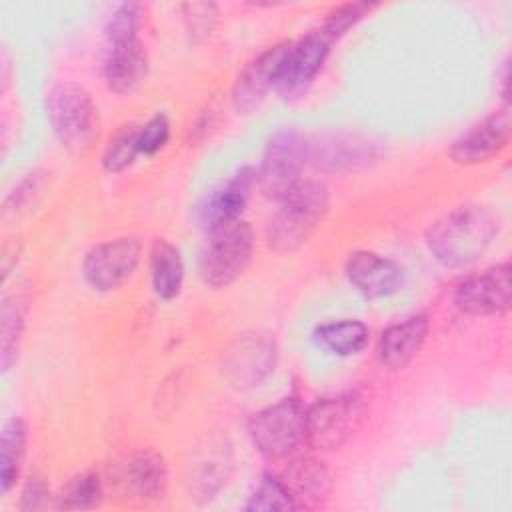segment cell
<instances>
[{
    "label": "cell",
    "instance_id": "obj_25",
    "mask_svg": "<svg viewBox=\"0 0 512 512\" xmlns=\"http://www.w3.org/2000/svg\"><path fill=\"white\" fill-rule=\"evenodd\" d=\"M140 156L138 150V126L126 124L122 126L106 144L102 152V168L110 174H118L134 164Z\"/></svg>",
    "mask_w": 512,
    "mask_h": 512
},
{
    "label": "cell",
    "instance_id": "obj_20",
    "mask_svg": "<svg viewBox=\"0 0 512 512\" xmlns=\"http://www.w3.org/2000/svg\"><path fill=\"white\" fill-rule=\"evenodd\" d=\"M284 484L292 492L296 504H320L330 494V474L322 462L314 458H298L288 464Z\"/></svg>",
    "mask_w": 512,
    "mask_h": 512
},
{
    "label": "cell",
    "instance_id": "obj_14",
    "mask_svg": "<svg viewBox=\"0 0 512 512\" xmlns=\"http://www.w3.org/2000/svg\"><path fill=\"white\" fill-rule=\"evenodd\" d=\"M510 142V112L508 108H500L486 116L482 122L474 124L470 130L460 134L450 150L448 156L456 164H480L496 154H500Z\"/></svg>",
    "mask_w": 512,
    "mask_h": 512
},
{
    "label": "cell",
    "instance_id": "obj_22",
    "mask_svg": "<svg viewBox=\"0 0 512 512\" xmlns=\"http://www.w3.org/2000/svg\"><path fill=\"white\" fill-rule=\"evenodd\" d=\"M314 342L318 348L334 354V356H356L360 354L370 340V330L364 322L360 320H334V322H324L316 326L312 334Z\"/></svg>",
    "mask_w": 512,
    "mask_h": 512
},
{
    "label": "cell",
    "instance_id": "obj_9",
    "mask_svg": "<svg viewBox=\"0 0 512 512\" xmlns=\"http://www.w3.org/2000/svg\"><path fill=\"white\" fill-rule=\"evenodd\" d=\"M276 364V344L268 334L248 332L234 340L224 354L222 372L238 388H252L264 382Z\"/></svg>",
    "mask_w": 512,
    "mask_h": 512
},
{
    "label": "cell",
    "instance_id": "obj_26",
    "mask_svg": "<svg viewBox=\"0 0 512 512\" xmlns=\"http://www.w3.org/2000/svg\"><path fill=\"white\" fill-rule=\"evenodd\" d=\"M102 500V482L96 472H82L74 476L62 494L58 496V506L64 510H88L96 508Z\"/></svg>",
    "mask_w": 512,
    "mask_h": 512
},
{
    "label": "cell",
    "instance_id": "obj_19",
    "mask_svg": "<svg viewBox=\"0 0 512 512\" xmlns=\"http://www.w3.org/2000/svg\"><path fill=\"white\" fill-rule=\"evenodd\" d=\"M148 72V56L140 40L108 44L104 58L106 86L116 94H128L136 90Z\"/></svg>",
    "mask_w": 512,
    "mask_h": 512
},
{
    "label": "cell",
    "instance_id": "obj_24",
    "mask_svg": "<svg viewBox=\"0 0 512 512\" xmlns=\"http://www.w3.org/2000/svg\"><path fill=\"white\" fill-rule=\"evenodd\" d=\"M24 318H26V300L22 296L8 294L4 296L2 304V342H0V356H2V370H10L18 356V344L24 330Z\"/></svg>",
    "mask_w": 512,
    "mask_h": 512
},
{
    "label": "cell",
    "instance_id": "obj_7",
    "mask_svg": "<svg viewBox=\"0 0 512 512\" xmlns=\"http://www.w3.org/2000/svg\"><path fill=\"white\" fill-rule=\"evenodd\" d=\"M140 250V242L134 236H120L94 246L82 262L86 284L98 292L116 290L134 274Z\"/></svg>",
    "mask_w": 512,
    "mask_h": 512
},
{
    "label": "cell",
    "instance_id": "obj_18",
    "mask_svg": "<svg viewBox=\"0 0 512 512\" xmlns=\"http://www.w3.org/2000/svg\"><path fill=\"white\" fill-rule=\"evenodd\" d=\"M430 330V318L426 314H414L400 322L390 324L378 340V358L384 366L398 370L414 360L426 342Z\"/></svg>",
    "mask_w": 512,
    "mask_h": 512
},
{
    "label": "cell",
    "instance_id": "obj_21",
    "mask_svg": "<svg viewBox=\"0 0 512 512\" xmlns=\"http://www.w3.org/2000/svg\"><path fill=\"white\" fill-rule=\"evenodd\" d=\"M150 282L160 300H174L184 284V262L180 250L168 240H156L150 250Z\"/></svg>",
    "mask_w": 512,
    "mask_h": 512
},
{
    "label": "cell",
    "instance_id": "obj_5",
    "mask_svg": "<svg viewBox=\"0 0 512 512\" xmlns=\"http://www.w3.org/2000/svg\"><path fill=\"white\" fill-rule=\"evenodd\" d=\"M304 416L306 410L298 398H282L252 414L248 420L250 438L264 456L286 458L306 440Z\"/></svg>",
    "mask_w": 512,
    "mask_h": 512
},
{
    "label": "cell",
    "instance_id": "obj_31",
    "mask_svg": "<svg viewBox=\"0 0 512 512\" xmlns=\"http://www.w3.org/2000/svg\"><path fill=\"white\" fill-rule=\"evenodd\" d=\"M170 138V120L166 114L158 112L138 126V150L144 156L158 154Z\"/></svg>",
    "mask_w": 512,
    "mask_h": 512
},
{
    "label": "cell",
    "instance_id": "obj_15",
    "mask_svg": "<svg viewBox=\"0 0 512 512\" xmlns=\"http://www.w3.org/2000/svg\"><path fill=\"white\" fill-rule=\"evenodd\" d=\"M168 482L164 458L154 450H138L126 456L114 474V486L128 500L150 502L162 498Z\"/></svg>",
    "mask_w": 512,
    "mask_h": 512
},
{
    "label": "cell",
    "instance_id": "obj_11",
    "mask_svg": "<svg viewBox=\"0 0 512 512\" xmlns=\"http://www.w3.org/2000/svg\"><path fill=\"white\" fill-rule=\"evenodd\" d=\"M510 264H496L458 284L454 304L470 316H500L510 308Z\"/></svg>",
    "mask_w": 512,
    "mask_h": 512
},
{
    "label": "cell",
    "instance_id": "obj_27",
    "mask_svg": "<svg viewBox=\"0 0 512 512\" xmlns=\"http://www.w3.org/2000/svg\"><path fill=\"white\" fill-rule=\"evenodd\" d=\"M298 508L292 492L282 478L264 474L246 502V510H294Z\"/></svg>",
    "mask_w": 512,
    "mask_h": 512
},
{
    "label": "cell",
    "instance_id": "obj_28",
    "mask_svg": "<svg viewBox=\"0 0 512 512\" xmlns=\"http://www.w3.org/2000/svg\"><path fill=\"white\" fill-rule=\"evenodd\" d=\"M142 12L144 6L138 2H122L118 4L104 26L108 44H120V42H132L138 40V30L142 24Z\"/></svg>",
    "mask_w": 512,
    "mask_h": 512
},
{
    "label": "cell",
    "instance_id": "obj_29",
    "mask_svg": "<svg viewBox=\"0 0 512 512\" xmlns=\"http://www.w3.org/2000/svg\"><path fill=\"white\" fill-rule=\"evenodd\" d=\"M374 8L376 4H368V2H350V4L336 6L334 10L328 12L320 30L334 42L340 36H344L354 24H358Z\"/></svg>",
    "mask_w": 512,
    "mask_h": 512
},
{
    "label": "cell",
    "instance_id": "obj_16",
    "mask_svg": "<svg viewBox=\"0 0 512 512\" xmlns=\"http://www.w3.org/2000/svg\"><path fill=\"white\" fill-rule=\"evenodd\" d=\"M348 282L368 300L396 294L404 282V270L392 258L370 250H356L346 260Z\"/></svg>",
    "mask_w": 512,
    "mask_h": 512
},
{
    "label": "cell",
    "instance_id": "obj_3",
    "mask_svg": "<svg viewBox=\"0 0 512 512\" xmlns=\"http://www.w3.org/2000/svg\"><path fill=\"white\" fill-rule=\"evenodd\" d=\"M254 232L248 222L234 220L208 232V240L200 252L198 274L210 288L232 284L252 260Z\"/></svg>",
    "mask_w": 512,
    "mask_h": 512
},
{
    "label": "cell",
    "instance_id": "obj_10",
    "mask_svg": "<svg viewBox=\"0 0 512 512\" xmlns=\"http://www.w3.org/2000/svg\"><path fill=\"white\" fill-rule=\"evenodd\" d=\"M330 46L332 40L322 30H314L298 42H290L276 82L278 94L284 98H298L304 94L322 70L330 54Z\"/></svg>",
    "mask_w": 512,
    "mask_h": 512
},
{
    "label": "cell",
    "instance_id": "obj_13",
    "mask_svg": "<svg viewBox=\"0 0 512 512\" xmlns=\"http://www.w3.org/2000/svg\"><path fill=\"white\" fill-rule=\"evenodd\" d=\"M376 158V146L356 134H318L308 138V162L320 172H352Z\"/></svg>",
    "mask_w": 512,
    "mask_h": 512
},
{
    "label": "cell",
    "instance_id": "obj_23",
    "mask_svg": "<svg viewBox=\"0 0 512 512\" xmlns=\"http://www.w3.org/2000/svg\"><path fill=\"white\" fill-rule=\"evenodd\" d=\"M26 452V424L22 418L12 416L2 426L0 438V488L2 494L10 492L16 484Z\"/></svg>",
    "mask_w": 512,
    "mask_h": 512
},
{
    "label": "cell",
    "instance_id": "obj_2",
    "mask_svg": "<svg viewBox=\"0 0 512 512\" xmlns=\"http://www.w3.org/2000/svg\"><path fill=\"white\" fill-rule=\"evenodd\" d=\"M328 212V188L320 180H300L268 222V246L280 254L298 250Z\"/></svg>",
    "mask_w": 512,
    "mask_h": 512
},
{
    "label": "cell",
    "instance_id": "obj_4",
    "mask_svg": "<svg viewBox=\"0 0 512 512\" xmlns=\"http://www.w3.org/2000/svg\"><path fill=\"white\" fill-rule=\"evenodd\" d=\"M50 126L68 150H80L90 144L98 130V114L90 94L76 82H58L48 92Z\"/></svg>",
    "mask_w": 512,
    "mask_h": 512
},
{
    "label": "cell",
    "instance_id": "obj_1",
    "mask_svg": "<svg viewBox=\"0 0 512 512\" xmlns=\"http://www.w3.org/2000/svg\"><path fill=\"white\" fill-rule=\"evenodd\" d=\"M498 218L484 206H460L438 218L426 230L430 254L446 268L476 262L494 242Z\"/></svg>",
    "mask_w": 512,
    "mask_h": 512
},
{
    "label": "cell",
    "instance_id": "obj_32",
    "mask_svg": "<svg viewBox=\"0 0 512 512\" xmlns=\"http://www.w3.org/2000/svg\"><path fill=\"white\" fill-rule=\"evenodd\" d=\"M48 486L44 484L42 478H30L24 492H22V502L20 508L22 510H38L44 508L48 504Z\"/></svg>",
    "mask_w": 512,
    "mask_h": 512
},
{
    "label": "cell",
    "instance_id": "obj_6",
    "mask_svg": "<svg viewBox=\"0 0 512 512\" xmlns=\"http://www.w3.org/2000/svg\"><path fill=\"white\" fill-rule=\"evenodd\" d=\"M304 164H308V138L296 130H280L266 144L256 182L264 196L280 202L302 180Z\"/></svg>",
    "mask_w": 512,
    "mask_h": 512
},
{
    "label": "cell",
    "instance_id": "obj_17",
    "mask_svg": "<svg viewBox=\"0 0 512 512\" xmlns=\"http://www.w3.org/2000/svg\"><path fill=\"white\" fill-rule=\"evenodd\" d=\"M256 184V172L252 168H240L220 188H216L200 206V224L210 232L222 224L240 220L250 192Z\"/></svg>",
    "mask_w": 512,
    "mask_h": 512
},
{
    "label": "cell",
    "instance_id": "obj_30",
    "mask_svg": "<svg viewBox=\"0 0 512 512\" xmlns=\"http://www.w3.org/2000/svg\"><path fill=\"white\" fill-rule=\"evenodd\" d=\"M186 32L194 42L206 40L214 30L218 8L212 2H188L182 6Z\"/></svg>",
    "mask_w": 512,
    "mask_h": 512
},
{
    "label": "cell",
    "instance_id": "obj_12",
    "mask_svg": "<svg viewBox=\"0 0 512 512\" xmlns=\"http://www.w3.org/2000/svg\"><path fill=\"white\" fill-rule=\"evenodd\" d=\"M288 48L290 40L266 48L238 74L232 88V102L240 114H250L254 108L262 104V100L268 96L272 88L276 90L278 74Z\"/></svg>",
    "mask_w": 512,
    "mask_h": 512
},
{
    "label": "cell",
    "instance_id": "obj_8",
    "mask_svg": "<svg viewBox=\"0 0 512 512\" xmlns=\"http://www.w3.org/2000/svg\"><path fill=\"white\" fill-rule=\"evenodd\" d=\"M358 416L360 398H356L354 394L322 398L306 410V442L318 450H334L348 438Z\"/></svg>",
    "mask_w": 512,
    "mask_h": 512
}]
</instances>
